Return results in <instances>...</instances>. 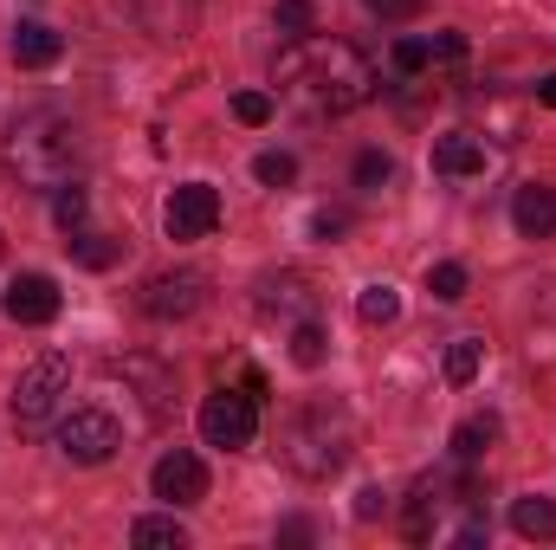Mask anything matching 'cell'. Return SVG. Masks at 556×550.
Segmentation results:
<instances>
[{
  "label": "cell",
  "mask_w": 556,
  "mask_h": 550,
  "mask_svg": "<svg viewBox=\"0 0 556 550\" xmlns=\"http://www.w3.org/2000/svg\"><path fill=\"white\" fill-rule=\"evenodd\" d=\"M278 91L291 111L304 117H350L376 98V65L350 46V39H291L278 52Z\"/></svg>",
  "instance_id": "cell-1"
},
{
  "label": "cell",
  "mask_w": 556,
  "mask_h": 550,
  "mask_svg": "<svg viewBox=\"0 0 556 550\" xmlns=\"http://www.w3.org/2000/svg\"><path fill=\"white\" fill-rule=\"evenodd\" d=\"M0 155H7V168L26 182V188H65V182H78V162H85V142H78V124L72 117H59V111H33V117H20L7 142H0Z\"/></svg>",
  "instance_id": "cell-2"
},
{
  "label": "cell",
  "mask_w": 556,
  "mask_h": 550,
  "mask_svg": "<svg viewBox=\"0 0 556 550\" xmlns=\"http://www.w3.org/2000/svg\"><path fill=\"white\" fill-rule=\"evenodd\" d=\"M356 453V427L337 402H304L278 427V460L298 473V479H337Z\"/></svg>",
  "instance_id": "cell-3"
},
{
  "label": "cell",
  "mask_w": 556,
  "mask_h": 550,
  "mask_svg": "<svg viewBox=\"0 0 556 550\" xmlns=\"http://www.w3.org/2000/svg\"><path fill=\"white\" fill-rule=\"evenodd\" d=\"M65 389H72V357L46 350L39 363H26L20 383H13V427L20 434H46L59 402H65Z\"/></svg>",
  "instance_id": "cell-4"
},
{
  "label": "cell",
  "mask_w": 556,
  "mask_h": 550,
  "mask_svg": "<svg viewBox=\"0 0 556 550\" xmlns=\"http://www.w3.org/2000/svg\"><path fill=\"white\" fill-rule=\"evenodd\" d=\"M52 440H59V453L72 466H104L124 447V427H117V414H104V409H72L52 427Z\"/></svg>",
  "instance_id": "cell-5"
},
{
  "label": "cell",
  "mask_w": 556,
  "mask_h": 550,
  "mask_svg": "<svg viewBox=\"0 0 556 550\" xmlns=\"http://www.w3.org/2000/svg\"><path fill=\"white\" fill-rule=\"evenodd\" d=\"M253 434H260V396L214 389V396L201 402V440H207V447L240 453V447H253Z\"/></svg>",
  "instance_id": "cell-6"
},
{
  "label": "cell",
  "mask_w": 556,
  "mask_h": 550,
  "mask_svg": "<svg viewBox=\"0 0 556 550\" xmlns=\"http://www.w3.org/2000/svg\"><path fill=\"white\" fill-rule=\"evenodd\" d=\"M162 227H168V240H207V234L220 227V188H214V182H181V188H168Z\"/></svg>",
  "instance_id": "cell-7"
},
{
  "label": "cell",
  "mask_w": 556,
  "mask_h": 550,
  "mask_svg": "<svg viewBox=\"0 0 556 550\" xmlns=\"http://www.w3.org/2000/svg\"><path fill=\"white\" fill-rule=\"evenodd\" d=\"M149 492H155L168 512H181V505H201V499H207V466H201V453H188V447H168V453L155 460V473H149Z\"/></svg>",
  "instance_id": "cell-8"
},
{
  "label": "cell",
  "mask_w": 556,
  "mask_h": 550,
  "mask_svg": "<svg viewBox=\"0 0 556 550\" xmlns=\"http://www.w3.org/2000/svg\"><path fill=\"white\" fill-rule=\"evenodd\" d=\"M207 304V273H162L142 285V311L149 317H194Z\"/></svg>",
  "instance_id": "cell-9"
},
{
  "label": "cell",
  "mask_w": 556,
  "mask_h": 550,
  "mask_svg": "<svg viewBox=\"0 0 556 550\" xmlns=\"http://www.w3.org/2000/svg\"><path fill=\"white\" fill-rule=\"evenodd\" d=\"M0 311H7L13 324H52V317H59V285H52L46 273H20L13 285H7Z\"/></svg>",
  "instance_id": "cell-10"
},
{
  "label": "cell",
  "mask_w": 556,
  "mask_h": 550,
  "mask_svg": "<svg viewBox=\"0 0 556 550\" xmlns=\"http://www.w3.org/2000/svg\"><path fill=\"white\" fill-rule=\"evenodd\" d=\"M260 311L266 317H285V324H304V317H317V291H311L304 273H278L260 285Z\"/></svg>",
  "instance_id": "cell-11"
},
{
  "label": "cell",
  "mask_w": 556,
  "mask_h": 550,
  "mask_svg": "<svg viewBox=\"0 0 556 550\" xmlns=\"http://www.w3.org/2000/svg\"><path fill=\"white\" fill-rule=\"evenodd\" d=\"M511 227H518L525 240H551V234H556V188L525 182V188H518V201H511Z\"/></svg>",
  "instance_id": "cell-12"
},
{
  "label": "cell",
  "mask_w": 556,
  "mask_h": 550,
  "mask_svg": "<svg viewBox=\"0 0 556 550\" xmlns=\"http://www.w3.org/2000/svg\"><path fill=\"white\" fill-rule=\"evenodd\" d=\"M433 168H440V175H453V182H466V175H485V142L466 137V130H453V137L433 142Z\"/></svg>",
  "instance_id": "cell-13"
},
{
  "label": "cell",
  "mask_w": 556,
  "mask_h": 550,
  "mask_svg": "<svg viewBox=\"0 0 556 550\" xmlns=\"http://www.w3.org/2000/svg\"><path fill=\"white\" fill-rule=\"evenodd\" d=\"M59 52H65V39H59L46 20H20V26H13V65H33V72H39V65H52Z\"/></svg>",
  "instance_id": "cell-14"
},
{
  "label": "cell",
  "mask_w": 556,
  "mask_h": 550,
  "mask_svg": "<svg viewBox=\"0 0 556 550\" xmlns=\"http://www.w3.org/2000/svg\"><path fill=\"white\" fill-rule=\"evenodd\" d=\"M498 434H505V427H498V414H492V409H485V414H466V421L453 427V460H479Z\"/></svg>",
  "instance_id": "cell-15"
},
{
  "label": "cell",
  "mask_w": 556,
  "mask_h": 550,
  "mask_svg": "<svg viewBox=\"0 0 556 550\" xmlns=\"http://www.w3.org/2000/svg\"><path fill=\"white\" fill-rule=\"evenodd\" d=\"M72 260L91 266V273H111V266L124 260V240H111V234H85V227H78V234H72Z\"/></svg>",
  "instance_id": "cell-16"
},
{
  "label": "cell",
  "mask_w": 556,
  "mask_h": 550,
  "mask_svg": "<svg viewBox=\"0 0 556 550\" xmlns=\"http://www.w3.org/2000/svg\"><path fill=\"white\" fill-rule=\"evenodd\" d=\"M324 357H330V337H324V324H317V317L291 324V363H298V370H324Z\"/></svg>",
  "instance_id": "cell-17"
},
{
  "label": "cell",
  "mask_w": 556,
  "mask_h": 550,
  "mask_svg": "<svg viewBox=\"0 0 556 550\" xmlns=\"http://www.w3.org/2000/svg\"><path fill=\"white\" fill-rule=\"evenodd\" d=\"M479 370H485V343H479V337H453V343H446V383L466 389Z\"/></svg>",
  "instance_id": "cell-18"
},
{
  "label": "cell",
  "mask_w": 556,
  "mask_h": 550,
  "mask_svg": "<svg viewBox=\"0 0 556 550\" xmlns=\"http://www.w3.org/2000/svg\"><path fill=\"white\" fill-rule=\"evenodd\" d=\"M130 545H142V550H181L188 545V532H181V518L168 512V518H137L130 525Z\"/></svg>",
  "instance_id": "cell-19"
},
{
  "label": "cell",
  "mask_w": 556,
  "mask_h": 550,
  "mask_svg": "<svg viewBox=\"0 0 556 550\" xmlns=\"http://www.w3.org/2000/svg\"><path fill=\"white\" fill-rule=\"evenodd\" d=\"M511 525H518V538H556V505L531 492V499L511 505Z\"/></svg>",
  "instance_id": "cell-20"
},
{
  "label": "cell",
  "mask_w": 556,
  "mask_h": 550,
  "mask_svg": "<svg viewBox=\"0 0 556 550\" xmlns=\"http://www.w3.org/2000/svg\"><path fill=\"white\" fill-rule=\"evenodd\" d=\"M356 317H363L369 330H382V324H395V317H402V291H395V285H369V291L356 298Z\"/></svg>",
  "instance_id": "cell-21"
},
{
  "label": "cell",
  "mask_w": 556,
  "mask_h": 550,
  "mask_svg": "<svg viewBox=\"0 0 556 550\" xmlns=\"http://www.w3.org/2000/svg\"><path fill=\"white\" fill-rule=\"evenodd\" d=\"M85 208H91V195H85L78 182H65V188H52V221H59L65 234H78V227H85Z\"/></svg>",
  "instance_id": "cell-22"
},
{
  "label": "cell",
  "mask_w": 556,
  "mask_h": 550,
  "mask_svg": "<svg viewBox=\"0 0 556 550\" xmlns=\"http://www.w3.org/2000/svg\"><path fill=\"white\" fill-rule=\"evenodd\" d=\"M427 291H433L440 304H459V298H466V266H459V260H440V266H427Z\"/></svg>",
  "instance_id": "cell-23"
},
{
  "label": "cell",
  "mask_w": 556,
  "mask_h": 550,
  "mask_svg": "<svg viewBox=\"0 0 556 550\" xmlns=\"http://www.w3.org/2000/svg\"><path fill=\"white\" fill-rule=\"evenodd\" d=\"M433 499H440V486H433V479H420L415 505H408V545H427V532H433Z\"/></svg>",
  "instance_id": "cell-24"
},
{
  "label": "cell",
  "mask_w": 556,
  "mask_h": 550,
  "mask_svg": "<svg viewBox=\"0 0 556 550\" xmlns=\"http://www.w3.org/2000/svg\"><path fill=\"white\" fill-rule=\"evenodd\" d=\"M253 175H260L266 188H291V182H298V162H291L285 149H266V155L253 162Z\"/></svg>",
  "instance_id": "cell-25"
},
{
  "label": "cell",
  "mask_w": 556,
  "mask_h": 550,
  "mask_svg": "<svg viewBox=\"0 0 556 550\" xmlns=\"http://www.w3.org/2000/svg\"><path fill=\"white\" fill-rule=\"evenodd\" d=\"M278 33H285V39H304V33H311V20H317V7H311V0H278Z\"/></svg>",
  "instance_id": "cell-26"
},
{
  "label": "cell",
  "mask_w": 556,
  "mask_h": 550,
  "mask_svg": "<svg viewBox=\"0 0 556 550\" xmlns=\"http://www.w3.org/2000/svg\"><path fill=\"white\" fill-rule=\"evenodd\" d=\"M382 182H395V162L382 149H363L356 155V188H382Z\"/></svg>",
  "instance_id": "cell-27"
},
{
  "label": "cell",
  "mask_w": 556,
  "mask_h": 550,
  "mask_svg": "<svg viewBox=\"0 0 556 550\" xmlns=\"http://www.w3.org/2000/svg\"><path fill=\"white\" fill-rule=\"evenodd\" d=\"M233 117H240L247 130H260V124H273V98H266V91H240V98H233Z\"/></svg>",
  "instance_id": "cell-28"
},
{
  "label": "cell",
  "mask_w": 556,
  "mask_h": 550,
  "mask_svg": "<svg viewBox=\"0 0 556 550\" xmlns=\"http://www.w3.org/2000/svg\"><path fill=\"white\" fill-rule=\"evenodd\" d=\"M427 65H433L427 39H395V72H402V78H415V72H427Z\"/></svg>",
  "instance_id": "cell-29"
},
{
  "label": "cell",
  "mask_w": 556,
  "mask_h": 550,
  "mask_svg": "<svg viewBox=\"0 0 556 550\" xmlns=\"http://www.w3.org/2000/svg\"><path fill=\"white\" fill-rule=\"evenodd\" d=\"M343 227H350V214H343V208H317V214H311V234H317V240H337Z\"/></svg>",
  "instance_id": "cell-30"
},
{
  "label": "cell",
  "mask_w": 556,
  "mask_h": 550,
  "mask_svg": "<svg viewBox=\"0 0 556 550\" xmlns=\"http://www.w3.org/2000/svg\"><path fill=\"white\" fill-rule=\"evenodd\" d=\"M363 7H369L376 20H415L420 13V0H363Z\"/></svg>",
  "instance_id": "cell-31"
},
{
  "label": "cell",
  "mask_w": 556,
  "mask_h": 550,
  "mask_svg": "<svg viewBox=\"0 0 556 550\" xmlns=\"http://www.w3.org/2000/svg\"><path fill=\"white\" fill-rule=\"evenodd\" d=\"M427 52H433V59H466V33H433Z\"/></svg>",
  "instance_id": "cell-32"
},
{
  "label": "cell",
  "mask_w": 556,
  "mask_h": 550,
  "mask_svg": "<svg viewBox=\"0 0 556 550\" xmlns=\"http://www.w3.org/2000/svg\"><path fill=\"white\" fill-rule=\"evenodd\" d=\"M382 505H389V499H382L376 486H363V492H356V518H363V525H369V518H382Z\"/></svg>",
  "instance_id": "cell-33"
},
{
  "label": "cell",
  "mask_w": 556,
  "mask_h": 550,
  "mask_svg": "<svg viewBox=\"0 0 556 550\" xmlns=\"http://www.w3.org/2000/svg\"><path fill=\"white\" fill-rule=\"evenodd\" d=\"M278 538H285V545H304V538H311V525H304V518H285V525H278Z\"/></svg>",
  "instance_id": "cell-34"
},
{
  "label": "cell",
  "mask_w": 556,
  "mask_h": 550,
  "mask_svg": "<svg viewBox=\"0 0 556 550\" xmlns=\"http://www.w3.org/2000/svg\"><path fill=\"white\" fill-rule=\"evenodd\" d=\"M538 104H551V111H556V72H551V78H538Z\"/></svg>",
  "instance_id": "cell-35"
}]
</instances>
